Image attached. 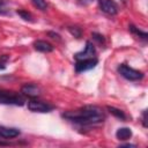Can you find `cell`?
Here are the masks:
<instances>
[{
  "mask_svg": "<svg viewBox=\"0 0 148 148\" xmlns=\"http://www.w3.org/2000/svg\"><path fill=\"white\" fill-rule=\"evenodd\" d=\"M62 117L83 125H90V124H98L105 119V114L103 110L96 105H86L77 110L66 111L62 113Z\"/></svg>",
  "mask_w": 148,
  "mask_h": 148,
  "instance_id": "obj_1",
  "label": "cell"
},
{
  "mask_svg": "<svg viewBox=\"0 0 148 148\" xmlns=\"http://www.w3.org/2000/svg\"><path fill=\"white\" fill-rule=\"evenodd\" d=\"M24 97L15 91L8 90H0V103L2 104H12V105H23Z\"/></svg>",
  "mask_w": 148,
  "mask_h": 148,
  "instance_id": "obj_2",
  "label": "cell"
},
{
  "mask_svg": "<svg viewBox=\"0 0 148 148\" xmlns=\"http://www.w3.org/2000/svg\"><path fill=\"white\" fill-rule=\"evenodd\" d=\"M118 72L123 77H125V79H127L130 81H139V80H141L143 77V73L141 71L134 69V68H132V67H130V66H127L125 64L119 65Z\"/></svg>",
  "mask_w": 148,
  "mask_h": 148,
  "instance_id": "obj_3",
  "label": "cell"
},
{
  "mask_svg": "<svg viewBox=\"0 0 148 148\" xmlns=\"http://www.w3.org/2000/svg\"><path fill=\"white\" fill-rule=\"evenodd\" d=\"M28 109L32 112H40V113H45V112H50L53 110V105L45 103L43 101H37V99H30L28 102Z\"/></svg>",
  "mask_w": 148,
  "mask_h": 148,
  "instance_id": "obj_4",
  "label": "cell"
},
{
  "mask_svg": "<svg viewBox=\"0 0 148 148\" xmlns=\"http://www.w3.org/2000/svg\"><path fill=\"white\" fill-rule=\"evenodd\" d=\"M98 64V60L96 58H89V59H81V60H76L74 67L75 71L77 73L84 72V71H89L94 67H96V65Z\"/></svg>",
  "mask_w": 148,
  "mask_h": 148,
  "instance_id": "obj_5",
  "label": "cell"
},
{
  "mask_svg": "<svg viewBox=\"0 0 148 148\" xmlns=\"http://www.w3.org/2000/svg\"><path fill=\"white\" fill-rule=\"evenodd\" d=\"M95 54H96V50H95V46L91 42H87L86 43V46H84V50L81 51V52H77L74 58L76 60H81V59H89V58H95Z\"/></svg>",
  "mask_w": 148,
  "mask_h": 148,
  "instance_id": "obj_6",
  "label": "cell"
},
{
  "mask_svg": "<svg viewBox=\"0 0 148 148\" xmlns=\"http://www.w3.org/2000/svg\"><path fill=\"white\" fill-rule=\"evenodd\" d=\"M98 5L101 10L108 15H116L118 13V6L113 0H98Z\"/></svg>",
  "mask_w": 148,
  "mask_h": 148,
  "instance_id": "obj_7",
  "label": "cell"
},
{
  "mask_svg": "<svg viewBox=\"0 0 148 148\" xmlns=\"http://www.w3.org/2000/svg\"><path fill=\"white\" fill-rule=\"evenodd\" d=\"M21 92L24 95V96H28V97H31V98H35L37 96H39L42 94V89L34 84V83H27L24 84L22 88H21Z\"/></svg>",
  "mask_w": 148,
  "mask_h": 148,
  "instance_id": "obj_8",
  "label": "cell"
},
{
  "mask_svg": "<svg viewBox=\"0 0 148 148\" xmlns=\"http://www.w3.org/2000/svg\"><path fill=\"white\" fill-rule=\"evenodd\" d=\"M20 130L15 128V127H5V126H0V136L5 138V139H12V138H16L20 135Z\"/></svg>",
  "mask_w": 148,
  "mask_h": 148,
  "instance_id": "obj_9",
  "label": "cell"
},
{
  "mask_svg": "<svg viewBox=\"0 0 148 148\" xmlns=\"http://www.w3.org/2000/svg\"><path fill=\"white\" fill-rule=\"evenodd\" d=\"M34 47L39 51V52H44V53H49V52H52L53 51V46L47 43L46 40H36L34 42Z\"/></svg>",
  "mask_w": 148,
  "mask_h": 148,
  "instance_id": "obj_10",
  "label": "cell"
},
{
  "mask_svg": "<svg viewBox=\"0 0 148 148\" xmlns=\"http://www.w3.org/2000/svg\"><path fill=\"white\" fill-rule=\"evenodd\" d=\"M116 136L118 140H128L131 136H132V131L131 128L128 127H121V128H118L117 132H116Z\"/></svg>",
  "mask_w": 148,
  "mask_h": 148,
  "instance_id": "obj_11",
  "label": "cell"
},
{
  "mask_svg": "<svg viewBox=\"0 0 148 148\" xmlns=\"http://www.w3.org/2000/svg\"><path fill=\"white\" fill-rule=\"evenodd\" d=\"M106 109H108V111H109L111 114H113L114 117H117V118H119V119H121V120H125V119H126L125 113H124L120 109H117V108H114V106H106Z\"/></svg>",
  "mask_w": 148,
  "mask_h": 148,
  "instance_id": "obj_12",
  "label": "cell"
},
{
  "mask_svg": "<svg viewBox=\"0 0 148 148\" xmlns=\"http://www.w3.org/2000/svg\"><path fill=\"white\" fill-rule=\"evenodd\" d=\"M130 30H131L134 35H136V36H139V37H141V38H143V39H147V37H148L147 32L141 31L140 29H138V28H136V27H134L133 24H131V25H130Z\"/></svg>",
  "mask_w": 148,
  "mask_h": 148,
  "instance_id": "obj_13",
  "label": "cell"
},
{
  "mask_svg": "<svg viewBox=\"0 0 148 148\" xmlns=\"http://www.w3.org/2000/svg\"><path fill=\"white\" fill-rule=\"evenodd\" d=\"M31 2L35 7H37L40 10H45L47 8V3L45 0H31Z\"/></svg>",
  "mask_w": 148,
  "mask_h": 148,
  "instance_id": "obj_14",
  "label": "cell"
},
{
  "mask_svg": "<svg viewBox=\"0 0 148 148\" xmlns=\"http://www.w3.org/2000/svg\"><path fill=\"white\" fill-rule=\"evenodd\" d=\"M68 30H69V32L72 35H74V37H76V38L81 37V29L80 28H77V27H69Z\"/></svg>",
  "mask_w": 148,
  "mask_h": 148,
  "instance_id": "obj_15",
  "label": "cell"
},
{
  "mask_svg": "<svg viewBox=\"0 0 148 148\" xmlns=\"http://www.w3.org/2000/svg\"><path fill=\"white\" fill-rule=\"evenodd\" d=\"M17 14L23 18V20H27V21H30L31 20V14L25 12V10H17Z\"/></svg>",
  "mask_w": 148,
  "mask_h": 148,
  "instance_id": "obj_16",
  "label": "cell"
},
{
  "mask_svg": "<svg viewBox=\"0 0 148 148\" xmlns=\"http://www.w3.org/2000/svg\"><path fill=\"white\" fill-rule=\"evenodd\" d=\"M7 9H6V1L5 0H0V14H6Z\"/></svg>",
  "mask_w": 148,
  "mask_h": 148,
  "instance_id": "obj_17",
  "label": "cell"
},
{
  "mask_svg": "<svg viewBox=\"0 0 148 148\" xmlns=\"http://www.w3.org/2000/svg\"><path fill=\"white\" fill-rule=\"evenodd\" d=\"M92 37L96 39V40H98L99 43H102V42H104V38H103V36L102 35H98V34H96V32H94L92 34Z\"/></svg>",
  "mask_w": 148,
  "mask_h": 148,
  "instance_id": "obj_18",
  "label": "cell"
},
{
  "mask_svg": "<svg viewBox=\"0 0 148 148\" xmlns=\"http://www.w3.org/2000/svg\"><path fill=\"white\" fill-rule=\"evenodd\" d=\"M146 114H147V111L145 110V111H143V113H142V124H143V126H145V127H147V123H146Z\"/></svg>",
  "mask_w": 148,
  "mask_h": 148,
  "instance_id": "obj_19",
  "label": "cell"
},
{
  "mask_svg": "<svg viewBox=\"0 0 148 148\" xmlns=\"http://www.w3.org/2000/svg\"><path fill=\"white\" fill-rule=\"evenodd\" d=\"M49 36H52L51 38H53V39H56V38H57L58 40L60 39V38H59L60 36H59V35H57V34H53V32H49Z\"/></svg>",
  "mask_w": 148,
  "mask_h": 148,
  "instance_id": "obj_20",
  "label": "cell"
},
{
  "mask_svg": "<svg viewBox=\"0 0 148 148\" xmlns=\"http://www.w3.org/2000/svg\"><path fill=\"white\" fill-rule=\"evenodd\" d=\"M92 0H80V2H82L83 5H88V3H90Z\"/></svg>",
  "mask_w": 148,
  "mask_h": 148,
  "instance_id": "obj_21",
  "label": "cell"
},
{
  "mask_svg": "<svg viewBox=\"0 0 148 148\" xmlns=\"http://www.w3.org/2000/svg\"><path fill=\"white\" fill-rule=\"evenodd\" d=\"M124 147H135V145H132V143H126V145H121Z\"/></svg>",
  "mask_w": 148,
  "mask_h": 148,
  "instance_id": "obj_22",
  "label": "cell"
},
{
  "mask_svg": "<svg viewBox=\"0 0 148 148\" xmlns=\"http://www.w3.org/2000/svg\"><path fill=\"white\" fill-rule=\"evenodd\" d=\"M5 68V64L3 62H0V69H3Z\"/></svg>",
  "mask_w": 148,
  "mask_h": 148,
  "instance_id": "obj_23",
  "label": "cell"
}]
</instances>
